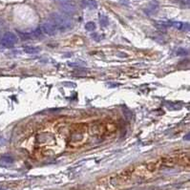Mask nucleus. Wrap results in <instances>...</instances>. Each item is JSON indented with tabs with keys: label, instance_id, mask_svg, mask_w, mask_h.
Masks as SVG:
<instances>
[{
	"label": "nucleus",
	"instance_id": "4468645a",
	"mask_svg": "<svg viewBox=\"0 0 190 190\" xmlns=\"http://www.w3.org/2000/svg\"><path fill=\"white\" fill-rule=\"evenodd\" d=\"M1 31H2V23L0 22V36H1Z\"/></svg>",
	"mask_w": 190,
	"mask_h": 190
},
{
	"label": "nucleus",
	"instance_id": "39448f33",
	"mask_svg": "<svg viewBox=\"0 0 190 190\" xmlns=\"http://www.w3.org/2000/svg\"><path fill=\"white\" fill-rule=\"evenodd\" d=\"M13 162H14V159L12 157H8V156H5V157H2L0 159V164L3 166L12 164Z\"/></svg>",
	"mask_w": 190,
	"mask_h": 190
},
{
	"label": "nucleus",
	"instance_id": "7ed1b4c3",
	"mask_svg": "<svg viewBox=\"0 0 190 190\" xmlns=\"http://www.w3.org/2000/svg\"><path fill=\"white\" fill-rule=\"evenodd\" d=\"M41 32H43L45 35H48L50 36H54L56 35L58 33V29H56V25L53 23L52 20H49V21H45L44 23L41 26Z\"/></svg>",
	"mask_w": 190,
	"mask_h": 190
},
{
	"label": "nucleus",
	"instance_id": "2eb2a0df",
	"mask_svg": "<svg viewBox=\"0 0 190 190\" xmlns=\"http://www.w3.org/2000/svg\"><path fill=\"white\" fill-rule=\"evenodd\" d=\"M58 1H60V2H63V1H66V0H58Z\"/></svg>",
	"mask_w": 190,
	"mask_h": 190
},
{
	"label": "nucleus",
	"instance_id": "ddd939ff",
	"mask_svg": "<svg viewBox=\"0 0 190 190\" xmlns=\"http://www.w3.org/2000/svg\"><path fill=\"white\" fill-rule=\"evenodd\" d=\"M120 1L124 4H129V0H120Z\"/></svg>",
	"mask_w": 190,
	"mask_h": 190
},
{
	"label": "nucleus",
	"instance_id": "20e7f679",
	"mask_svg": "<svg viewBox=\"0 0 190 190\" xmlns=\"http://www.w3.org/2000/svg\"><path fill=\"white\" fill-rule=\"evenodd\" d=\"M61 9L66 14H75L77 11V6L74 2L70 1V0H66V1L61 2Z\"/></svg>",
	"mask_w": 190,
	"mask_h": 190
},
{
	"label": "nucleus",
	"instance_id": "9b49d317",
	"mask_svg": "<svg viewBox=\"0 0 190 190\" xmlns=\"http://www.w3.org/2000/svg\"><path fill=\"white\" fill-rule=\"evenodd\" d=\"M92 38H94L95 40L98 41V40H100V36L97 35V33H93V35H92Z\"/></svg>",
	"mask_w": 190,
	"mask_h": 190
},
{
	"label": "nucleus",
	"instance_id": "1a4fd4ad",
	"mask_svg": "<svg viewBox=\"0 0 190 190\" xmlns=\"http://www.w3.org/2000/svg\"><path fill=\"white\" fill-rule=\"evenodd\" d=\"M100 25L103 26V27H106L108 25V18L104 16H100Z\"/></svg>",
	"mask_w": 190,
	"mask_h": 190
},
{
	"label": "nucleus",
	"instance_id": "9d476101",
	"mask_svg": "<svg viewBox=\"0 0 190 190\" xmlns=\"http://www.w3.org/2000/svg\"><path fill=\"white\" fill-rule=\"evenodd\" d=\"M171 26H174L175 28L178 29V30H181L182 27H184V23H181V22H171Z\"/></svg>",
	"mask_w": 190,
	"mask_h": 190
},
{
	"label": "nucleus",
	"instance_id": "f03ea898",
	"mask_svg": "<svg viewBox=\"0 0 190 190\" xmlns=\"http://www.w3.org/2000/svg\"><path fill=\"white\" fill-rule=\"evenodd\" d=\"M16 42H17V36L12 32L5 33L4 35H3L1 40H0V43H1L2 46L7 47V48H11V47L14 46V44Z\"/></svg>",
	"mask_w": 190,
	"mask_h": 190
},
{
	"label": "nucleus",
	"instance_id": "423d86ee",
	"mask_svg": "<svg viewBox=\"0 0 190 190\" xmlns=\"http://www.w3.org/2000/svg\"><path fill=\"white\" fill-rule=\"evenodd\" d=\"M23 50L25 53L27 54H32V55H35L37 54L39 52V48H36V47H31V46H26L23 48Z\"/></svg>",
	"mask_w": 190,
	"mask_h": 190
},
{
	"label": "nucleus",
	"instance_id": "f8f14e48",
	"mask_svg": "<svg viewBox=\"0 0 190 190\" xmlns=\"http://www.w3.org/2000/svg\"><path fill=\"white\" fill-rule=\"evenodd\" d=\"M90 3H91V5H92V6H94V7H95V8H97V3L95 2V1H93V0H91V1H90Z\"/></svg>",
	"mask_w": 190,
	"mask_h": 190
},
{
	"label": "nucleus",
	"instance_id": "0eeeda50",
	"mask_svg": "<svg viewBox=\"0 0 190 190\" xmlns=\"http://www.w3.org/2000/svg\"><path fill=\"white\" fill-rule=\"evenodd\" d=\"M158 7H159V4H158L157 1H152L149 4V6H148L147 11H148V12H150V13H154Z\"/></svg>",
	"mask_w": 190,
	"mask_h": 190
},
{
	"label": "nucleus",
	"instance_id": "f257e3e1",
	"mask_svg": "<svg viewBox=\"0 0 190 190\" xmlns=\"http://www.w3.org/2000/svg\"><path fill=\"white\" fill-rule=\"evenodd\" d=\"M52 21L56 25L58 30L60 31H68L73 27V23L70 17H68L65 14L61 13H54L52 14Z\"/></svg>",
	"mask_w": 190,
	"mask_h": 190
},
{
	"label": "nucleus",
	"instance_id": "6e6552de",
	"mask_svg": "<svg viewBox=\"0 0 190 190\" xmlns=\"http://www.w3.org/2000/svg\"><path fill=\"white\" fill-rule=\"evenodd\" d=\"M85 29L87 30V31L92 32V31H94L95 29H96V24H95L94 22H92V21L87 22V23L85 24Z\"/></svg>",
	"mask_w": 190,
	"mask_h": 190
}]
</instances>
